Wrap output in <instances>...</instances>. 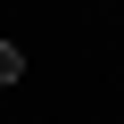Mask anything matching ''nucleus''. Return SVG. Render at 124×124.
Listing matches in <instances>:
<instances>
[{
  "label": "nucleus",
  "instance_id": "nucleus-1",
  "mask_svg": "<svg viewBox=\"0 0 124 124\" xmlns=\"http://www.w3.org/2000/svg\"><path fill=\"white\" fill-rule=\"evenodd\" d=\"M8 83H25V50H17V41H0V91H8Z\"/></svg>",
  "mask_w": 124,
  "mask_h": 124
}]
</instances>
